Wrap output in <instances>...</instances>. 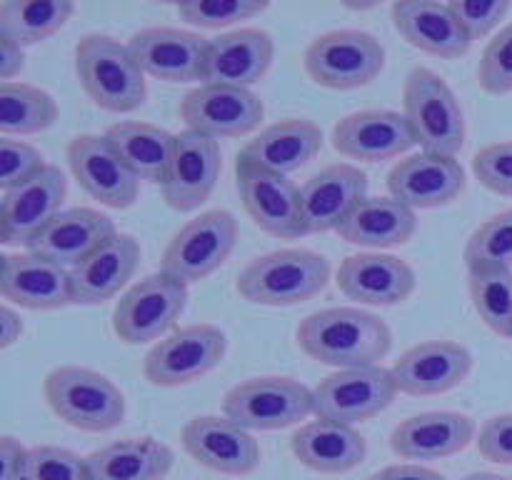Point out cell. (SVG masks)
I'll use <instances>...</instances> for the list:
<instances>
[{
  "instance_id": "6da1fadb",
  "label": "cell",
  "mask_w": 512,
  "mask_h": 480,
  "mask_svg": "<svg viewBox=\"0 0 512 480\" xmlns=\"http://www.w3.org/2000/svg\"><path fill=\"white\" fill-rule=\"evenodd\" d=\"M300 350L338 370L378 365L393 348L388 323L363 308H323L305 315L295 330Z\"/></svg>"
},
{
  "instance_id": "7a4b0ae2",
  "label": "cell",
  "mask_w": 512,
  "mask_h": 480,
  "mask_svg": "<svg viewBox=\"0 0 512 480\" xmlns=\"http://www.w3.org/2000/svg\"><path fill=\"white\" fill-rule=\"evenodd\" d=\"M330 263L305 248H285L260 255L240 270L235 290L243 300L268 308H290L313 300L328 288Z\"/></svg>"
},
{
  "instance_id": "3957f363",
  "label": "cell",
  "mask_w": 512,
  "mask_h": 480,
  "mask_svg": "<svg viewBox=\"0 0 512 480\" xmlns=\"http://www.w3.org/2000/svg\"><path fill=\"white\" fill-rule=\"evenodd\" d=\"M75 75L80 88L108 113H133L148 98V83L128 45L103 33H90L75 43Z\"/></svg>"
},
{
  "instance_id": "277c9868",
  "label": "cell",
  "mask_w": 512,
  "mask_h": 480,
  "mask_svg": "<svg viewBox=\"0 0 512 480\" xmlns=\"http://www.w3.org/2000/svg\"><path fill=\"white\" fill-rule=\"evenodd\" d=\"M403 115L420 153L458 158L465 145V113L458 95L435 70L418 65L405 78Z\"/></svg>"
},
{
  "instance_id": "5b68a950",
  "label": "cell",
  "mask_w": 512,
  "mask_h": 480,
  "mask_svg": "<svg viewBox=\"0 0 512 480\" xmlns=\"http://www.w3.org/2000/svg\"><path fill=\"white\" fill-rule=\"evenodd\" d=\"M43 393L50 410L83 433H108L125 418L123 393L98 370L60 365L45 375Z\"/></svg>"
},
{
  "instance_id": "8992f818",
  "label": "cell",
  "mask_w": 512,
  "mask_h": 480,
  "mask_svg": "<svg viewBox=\"0 0 512 480\" xmlns=\"http://www.w3.org/2000/svg\"><path fill=\"white\" fill-rule=\"evenodd\" d=\"M223 415L245 430H283L315 415V395L295 378L260 375L225 393Z\"/></svg>"
},
{
  "instance_id": "52a82bcc",
  "label": "cell",
  "mask_w": 512,
  "mask_h": 480,
  "mask_svg": "<svg viewBox=\"0 0 512 480\" xmlns=\"http://www.w3.org/2000/svg\"><path fill=\"white\" fill-rule=\"evenodd\" d=\"M305 73L330 90H355L373 83L385 68V48L365 30H330L305 48Z\"/></svg>"
},
{
  "instance_id": "ba28073f",
  "label": "cell",
  "mask_w": 512,
  "mask_h": 480,
  "mask_svg": "<svg viewBox=\"0 0 512 480\" xmlns=\"http://www.w3.org/2000/svg\"><path fill=\"white\" fill-rule=\"evenodd\" d=\"M188 305V285L168 273L145 275L125 290L113 310V333L123 343L163 340Z\"/></svg>"
},
{
  "instance_id": "9c48e42d",
  "label": "cell",
  "mask_w": 512,
  "mask_h": 480,
  "mask_svg": "<svg viewBox=\"0 0 512 480\" xmlns=\"http://www.w3.org/2000/svg\"><path fill=\"white\" fill-rule=\"evenodd\" d=\"M235 240H238L235 215L225 208L205 210L170 238L160 270L183 280L185 285L198 283L228 260Z\"/></svg>"
},
{
  "instance_id": "30bf717a",
  "label": "cell",
  "mask_w": 512,
  "mask_h": 480,
  "mask_svg": "<svg viewBox=\"0 0 512 480\" xmlns=\"http://www.w3.org/2000/svg\"><path fill=\"white\" fill-rule=\"evenodd\" d=\"M228 350L225 333L200 323L165 335L143 358V375L158 388H180L218 368Z\"/></svg>"
},
{
  "instance_id": "8fae6325",
  "label": "cell",
  "mask_w": 512,
  "mask_h": 480,
  "mask_svg": "<svg viewBox=\"0 0 512 480\" xmlns=\"http://www.w3.org/2000/svg\"><path fill=\"white\" fill-rule=\"evenodd\" d=\"M390 368L370 365V368L338 370L318 383L315 395V415L333 423L350 425L365 423L393 405L398 395Z\"/></svg>"
},
{
  "instance_id": "7c38bea8",
  "label": "cell",
  "mask_w": 512,
  "mask_h": 480,
  "mask_svg": "<svg viewBox=\"0 0 512 480\" xmlns=\"http://www.w3.org/2000/svg\"><path fill=\"white\" fill-rule=\"evenodd\" d=\"M180 118L188 130L208 138H240L260 128L265 105L248 88L200 83L180 100Z\"/></svg>"
},
{
  "instance_id": "4fadbf2b",
  "label": "cell",
  "mask_w": 512,
  "mask_h": 480,
  "mask_svg": "<svg viewBox=\"0 0 512 480\" xmlns=\"http://www.w3.org/2000/svg\"><path fill=\"white\" fill-rule=\"evenodd\" d=\"M68 165L80 188L105 208L125 210L138 200V175L105 135L83 133L70 140Z\"/></svg>"
},
{
  "instance_id": "5bb4252c",
  "label": "cell",
  "mask_w": 512,
  "mask_h": 480,
  "mask_svg": "<svg viewBox=\"0 0 512 480\" xmlns=\"http://www.w3.org/2000/svg\"><path fill=\"white\" fill-rule=\"evenodd\" d=\"M235 185L245 213L263 233L285 240L305 235L300 188L288 175L235 163Z\"/></svg>"
},
{
  "instance_id": "9a60e30c",
  "label": "cell",
  "mask_w": 512,
  "mask_h": 480,
  "mask_svg": "<svg viewBox=\"0 0 512 480\" xmlns=\"http://www.w3.org/2000/svg\"><path fill=\"white\" fill-rule=\"evenodd\" d=\"M223 170L220 143L195 130H183L175 135L173 160L163 180V198L178 213L198 210L210 193Z\"/></svg>"
},
{
  "instance_id": "2e32d148",
  "label": "cell",
  "mask_w": 512,
  "mask_h": 480,
  "mask_svg": "<svg viewBox=\"0 0 512 480\" xmlns=\"http://www.w3.org/2000/svg\"><path fill=\"white\" fill-rule=\"evenodd\" d=\"M68 180L60 168L48 165L28 183L3 193L0 200V243L28 248L30 240L63 213Z\"/></svg>"
},
{
  "instance_id": "e0dca14e",
  "label": "cell",
  "mask_w": 512,
  "mask_h": 480,
  "mask_svg": "<svg viewBox=\"0 0 512 480\" xmlns=\"http://www.w3.org/2000/svg\"><path fill=\"white\" fill-rule=\"evenodd\" d=\"M180 443L195 463L215 473L250 475L260 465L258 440L225 415H198L188 420Z\"/></svg>"
},
{
  "instance_id": "ac0fdd59",
  "label": "cell",
  "mask_w": 512,
  "mask_h": 480,
  "mask_svg": "<svg viewBox=\"0 0 512 480\" xmlns=\"http://www.w3.org/2000/svg\"><path fill=\"white\" fill-rule=\"evenodd\" d=\"M135 63L150 78L165 83H205L208 40L183 28H143L128 40Z\"/></svg>"
},
{
  "instance_id": "d6986e66",
  "label": "cell",
  "mask_w": 512,
  "mask_h": 480,
  "mask_svg": "<svg viewBox=\"0 0 512 480\" xmlns=\"http://www.w3.org/2000/svg\"><path fill=\"white\" fill-rule=\"evenodd\" d=\"M473 370V355L453 340H425L405 350L390 368L400 393L415 398L443 395L458 388Z\"/></svg>"
},
{
  "instance_id": "ffe728a7",
  "label": "cell",
  "mask_w": 512,
  "mask_h": 480,
  "mask_svg": "<svg viewBox=\"0 0 512 480\" xmlns=\"http://www.w3.org/2000/svg\"><path fill=\"white\" fill-rule=\"evenodd\" d=\"M368 198V175L348 163L328 165L300 188L305 235L330 233Z\"/></svg>"
},
{
  "instance_id": "44dd1931",
  "label": "cell",
  "mask_w": 512,
  "mask_h": 480,
  "mask_svg": "<svg viewBox=\"0 0 512 480\" xmlns=\"http://www.w3.org/2000/svg\"><path fill=\"white\" fill-rule=\"evenodd\" d=\"M390 198L410 210H433L453 203L465 190V170L460 160L418 153L398 160L388 173Z\"/></svg>"
},
{
  "instance_id": "7402d4cb",
  "label": "cell",
  "mask_w": 512,
  "mask_h": 480,
  "mask_svg": "<svg viewBox=\"0 0 512 480\" xmlns=\"http://www.w3.org/2000/svg\"><path fill=\"white\" fill-rule=\"evenodd\" d=\"M0 295L5 303L28 310H60L75 303L70 270L33 253L0 258Z\"/></svg>"
},
{
  "instance_id": "603a6c76",
  "label": "cell",
  "mask_w": 512,
  "mask_h": 480,
  "mask_svg": "<svg viewBox=\"0 0 512 480\" xmlns=\"http://www.w3.org/2000/svg\"><path fill=\"white\" fill-rule=\"evenodd\" d=\"M415 145L413 130L395 110H358L333 128V148L350 160L383 163L408 153Z\"/></svg>"
},
{
  "instance_id": "cb8c5ba5",
  "label": "cell",
  "mask_w": 512,
  "mask_h": 480,
  "mask_svg": "<svg viewBox=\"0 0 512 480\" xmlns=\"http://www.w3.org/2000/svg\"><path fill=\"white\" fill-rule=\"evenodd\" d=\"M415 270L403 258L388 253H355L340 263L338 288L360 305L390 308L415 293Z\"/></svg>"
},
{
  "instance_id": "d4e9b609",
  "label": "cell",
  "mask_w": 512,
  "mask_h": 480,
  "mask_svg": "<svg viewBox=\"0 0 512 480\" xmlns=\"http://www.w3.org/2000/svg\"><path fill=\"white\" fill-rule=\"evenodd\" d=\"M118 233L113 220L93 208H68L50 220L25 250L60 268H78L100 245Z\"/></svg>"
},
{
  "instance_id": "484cf974",
  "label": "cell",
  "mask_w": 512,
  "mask_h": 480,
  "mask_svg": "<svg viewBox=\"0 0 512 480\" xmlns=\"http://www.w3.org/2000/svg\"><path fill=\"white\" fill-rule=\"evenodd\" d=\"M478 438L470 415L433 410L400 420L390 433V448L403 460H440L460 453Z\"/></svg>"
},
{
  "instance_id": "4316f807",
  "label": "cell",
  "mask_w": 512,
  "mask_h": 480,
  "mask_svg": "<svg viewBox=\"0 0 512 480\" xmlns=\"http://www.w3.org/2000/svg\"><path fill=\"white\" fill-rule=\"evenodd\" d=\"M275 58V40L268 30L238 28L208 40L205 83L248 88L260 83Z\"/></svg>"
},
{
  "instance_id": "83f0119b",
  "label": "cell",
  "mask_w": 512,
  "mask_h": 480,
  "mask_svg": "<svg viewBox=\"0 0 512 480\" xmlns=\"http://www.w3.org/2000/svg\"><path fill=\"white\" fill-rule=\"evenodd\" d=\"M390 15L405 43L435 58H463L473 45L450 3L400 0L390 8Z\"/></svg>"
},
{
  "instance_id": "f1b7e54d",
  "label": "cell",
  "mask_w": 512,
  "mask_h": 480,
  "mask_svg": "<svg viewBox=\"0 0 512 480\" xmlns=\"http://www.w3.org/2000/svg\"><path fill=\"white\" fill-rule=\"evenodd\" d=\"M323 148V130L313 120L285 118L268 125L238 153L235 163L288 175L308 165Z\"/></svg>"
},
{
  "instance_id": "f546056e",
  "label": "cell",
  "mask_w": 512,
  "mask_h": 480,
  "mask_svg": "<svg viewBox=\"0 0 512 480\" xmlns=\"http://www.w3.org/2000/svg\"><path fill=\"white\" fill-rule=\"evenodd\" d=\"M290 450L300 465L320 475L350 473L368 455V445L358 430L323 418L300 425L290 435Z\"/></svg>"
},
{
  "instance_id": "4dcf8cb0",
  "label": "cell",
  "mask_w": 512,
  "mask_h": 480,
  "mask_svg": "<svg viewBox=\"0 0 512 480\" xmlns=\"http://www.w3.org/2000/svg\"><path fill=\"white\" fill-rule=\"evenodd\" d=\"M140 263V245L133 235L115 233L105 245L70 270L75 305H98L115 298L128 285Z\"/></svg>"
},
{
  "instance_id": "1f68e13d",
  "label": "cell",
  "mask_w": 512,
  "mask_h": 480,
  "mask_svg": "<svg viewBox=\"0 0 512 480\" xmlns=\"http://www.w3.org/2000/svg\"><path fill=\"white\" fill-rule=\"evenodd\" d=\"M173 463V450L150 435L115 440L88 455L93 480H165Z\"/></svg>"
},
{
  "instance_id": "d6a6232c",
  "label": "cell",
  "mask_w": 512,
  "mask_h": 480,
  "mask_svg": "<svg viewBox=\"0 0 512 480\" xmlns=\"http://www.w3.org/2000/svg\"><path fill=\"white\" fill-rule=\"evenodd\" d=\"M415 230L418 218L408 205L395 198H365L335 233L358 248L383 250L405 245Z\"/></svg>"
},
{
  "instance_id": "836d02e7",
  "label": "cell",
  "mask_w": 512,
  "mask_h": 480,
  "mask_svg": "<svg viewBox=\"0 0 512 480\" xmlns=\"http://www.w3.org/2000/svg\"><path fill=\"white\" fill-rule=\"evenodd\" d=\"M105 138L118 150L120 158L128 163V168L138 175V180L163 185L170 160H173L175 135L158 128V125L120 120L105 130Z\"/></svg>"
},
{
  "instance_id": "e575fe53",
  "label": "cell",
  "mask_w": 512,
  "mask_h": 480,
  "mask_svg": "<svg viewBox=\"0 0 512 480\" xmlns=\"http://www.w3.org/2000/svg\"><path fill=\"white\" fill-rule=\"evenodd\" d=\"M73 13V0H5L0 3V35L23 48L38 45L58 33Z\"/></svg>"
},
{
  "instance_id": "d590c367",
  "label": "cell",
  "mask_w": 512,
  "mask_h": 480,
  "mask_svg": "<svg viewBox=\"0 0 512 480\" xmlns=\"http://www.w3.org/2000/svg\"><path fill=\"white\" fill-rule=\"evenodd\" d=\"M58 120V103L43 88L28 83H3L0 85V133L33 135L53 128Z\"/></svg>"
},
{
  "instance_id": "8d00e7d4",
  "label": "cell",
  "mask_w": 512,
  "mask_h": 480,
  "mask_svg": "<svg viewBox=\"0 0 512 480\" xmlns=\"http://www.w3.org/2000/svg\"><path fill=\"white\" fill-rule=\"evenodd\" d=\"M468 288L480 320L493 333L512 338V268L473 265L468 268Z\"/></svg>"
},
{
  "instance_id": "74e56055",
  "label": "cell",
  "mask_w": 512,
  "mask_h": 480,
  "mask_svg": "<svg viewBox=\"0 0 512 480\" xmlns=\"http://www.w3.org/2000/svg\"><path fill=\"white\" fill-rule=\"evenodd\" d=\"M268 10L265 0H183L175 13L200 30H223L243 20H253Z\"/></svg>"
},
{
  "instance_id": "f35d334b",
  "label": "cell",
  "mask_w": 512,
  "mask_h": 480,
  "mask_svg": "<svg viewBox=\"0 0 512 480\" xmlns=\"http://www.w3.org/2000/svg\"><path fill=\"white\" fill-rule=\"evenodd\" d=\"M465 263L473 265H503L512 268V208L493 215L468 238Z\"/></svg>"
},
{
  "instance_id": "ab89813d",
  "label": "cell",
  "mask_w": 512,
  "mask_h": 480,
  "mask_svg": "<svg viewBox=\"0 0 512 480\" xmlns=\"http://www.w3.org/2000/svg\"><path fill=\"white\" fill-rule=\"evenodd\" d=\"M23 480H93L88 458L58 445H35L28 450Z\"/></svg>"
},
{
  "instance_id": "60d3db41",
  "label": "cell",
  "mask_w": 512,
  "mask_h": 480,
  "mask_svg": "<svg viewBox=\"0 0 512 480\" xmlns=\"http://www.w3.org/2000/svg\"><path fill=\"white\" fill-rule=\"evenodd\" d=\"M478 83L488 95L512 93V23L485 45L478 65Z\"/></svg>"
},
{
  "instance_id": "b9f144b4",
  "label": "cell",
  "mask_w": 512,
  "mask_h": 480,
  "mask_svg": "<svg viewBox=\"0 0 512 480\" xmlns=\"http://www.w3.org/2000/svg\"><path fill=\"white\" fill-rule=\"evenodd\" d=\"M45 168H48V163L38 148L23 143V140H0V188H3V193L28 183Z\"/></svg>"
},
{
  "instance_id": "7bdbcfd3",
  "label": "cell",
  "mask_w": 512,
  "mask_h": 480,
  "mask_svg": "<svg viewBox=\"0 0 512 480\" xmlns=\"http://www.w3.org/2000/svg\"><path fill=\"white\" fill-rule=\"evenodd\" d=\"M473 173L483 188L512 198V140L480 148L473 158Z\"/></svg>"
},
{
  "instance_id": "ee69618b",
  "label": "cell",
  "mask_w": 512,
  "mask_h": 480,
  "mask_svg": "<svg viewBox=\"0 0 512 480\" xmlns=\"http://www.w3.org/2000/svg\"><path fill=\"white\" fill-rule=\"evenodd\" d=\"M470 40L488 38L510 13V0H450Z\"/></svg>"
},
{
  "instance_id": "f6af8a7d",
  "label": "cell",
  "mask_w": 512,
  "mask_h": 480,
  "mask_svg": "<svg viewBox=\"0 0 512 480\" xmlns=\"http://www.w3.org/2000/svg\"><path fill=\"white\" fill-rule=\"evenodd\" d=\"M475 445H478V453L490 463L512 465V413L485 420Z\"/></svg>"
},
{
  "instance_id": "bcb514c9",
  "label": "cell",
  "mask_w": 512,
  "mask_h": 480,
  "mask_svg": "<svg viewBox=\"0 0 512 480\" xmlns=\"http://www.w3.org/2000/svg\"><path fill=\"white\" fill-rule=\"evenodd\" d=\"M28 450L13 435L0 438V480H23Z\"/></svg>"
},
{
  "instance_id": "7dc6e473",
  "label": "cell",
  "mask_w": 512,
  "mask_h": 480,
  "mask_svg": "<svg viewBox=\"0 0 512 480\" xmlns=\"http://www.w3.org/2000/svg\"><path fill=\"white\" fill-rule=\"evenodd\" d=\"M365 480H448L443 473L433 468H425V465L418 463H398V465H388V468L378 470L370 478Z\"/></svg>"
},
{
  "instance_id": "c3c4849f",
  "label": "cell",
  "mask_w": 512,
  "mask_h": 480,
  "mask_svg": "<svg viewBox=\"0 0 512 480\" xmlns=\"http://www.w3.org/2000/svg\"><path fill=\"white\" fill-rule=\"evenodd\" d=\"M25 68V50L15 40L0 35V80L13 83L15 75Z\"/></svg>"
},
{
  "instance_id": "681fc988",
  "label": "cell",
  "mask_w": 512,
  "mask_h": 480,
  "mask_svg": "<svg viewBox=\"0 0 512 480\" xmlns=\"http://www.w3.org/2000/svg\"><path fill=\"white\" fill-rule=\"evenodd\" d=\"M23 335V320L8 303L0 308V348L8 350Z\"/></svg>"
},
{
  "instance_id": "f907efd6",
  "label": "cell",
  "mask_w": 512,
  "mask_h": 480,
  "mask_svg": "<svg viewBox=\"0 0 512 480\" xmlns=\"http://www.w3.org/2000/svg\"><path fill=\"white\" fill-rule=\"evenodd\" d=\"M463 480H510V478H503V475H498V473H483V470H480V473L465 475Z\"/></svg>"
}]
</instances>
